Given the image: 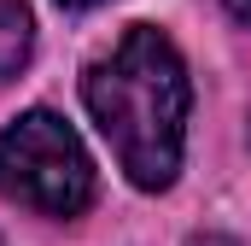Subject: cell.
<instances>
[{
    "mask_svg": "<svg viewBox=\"0 0 251 246\" xmlns=\"http://www.w3.org/2000/svg\"><path fill=\"white\" fill-rule=\"evenodd\" d=\"M82 100L100 123V135L111 141L117 164L134 187L164 193L181 170V141H187V106L193 82L187 64L176 53V41L152 24H128L123 41L105 59L88 64L82 76Z\"/></svg>",
    "mask_w": 251,
    "mask_h": 246,
    "instance_id": "cell-1",
    "label": "cell"
},
{
    "mask_svg": "<svg viewBox=\"0 0 251 246\" xmlns=\"http://www.w3.org/2000/svg\"><path fill=\"white\" fill-rule=\"evenodd\" d=\"M0 193L41 217H76L94 205V158L59 112L35 106L0 135Z\"/></svg>",
    "mask_w": 251,
    "mask_h": 246,
    "instance_id": "cell-2",
    "label": "cell"
},
{
    "mask_svg": "<svg viewBox=\"0 0 251 246\" xmlns=\"http://www.w3.org/2000/svg\"><path fill=\"white\" fill-rule=\"evenodd\" d=\"M29 47H35V18H29V0H0V82L24 70Z\"/></svg>",
    "mask_w": 251,
    "mask_h": 246,
    "instance_id": "cell-3",
    "label": "cell"
},
{
    "mask_svg": "<svg viewBox=\"0 0 251 246\" xmlns=\"http://www.w3.org/2000/svg\"><path fill=\"white\" fill-rule=\"evenodd\" d=\"M187 246H240V241H234V235H193Z\"/></svg>",
    "mask_w": 251,
    "mask_h": 246,
    "instance_id": "cell-4",
    "label": "cell"
},
{
    "mask_svg": "<svg viewBox=\"0 0 251 246\" xmlns=\"http://www.w3.org/2000/svg\"><path fill=\"white\" fill-rule=\"evenodd\" d=\"M222 6H228V12H234L240 24H251V0H222Z\"/></svg>",
    "mask_w": 251,
    "mask_h": 246,
    "instance_id": "cell-5",
    "label": "cell"
},
{
    "mask_svg": "<svg viewBox=\"0 0 251 246\" xmlns=\"http://www.w3.org/2000/svg\"><path fill=\"white\" fill-rule=\"evenodd\" d=\"M59 6H100V0H59Z\"/></svg>",
    "mask_w": 251,
    "mask_h": 246,
    "instance_id": "cell-6",
    "label": "cell"
}]
</instances>
